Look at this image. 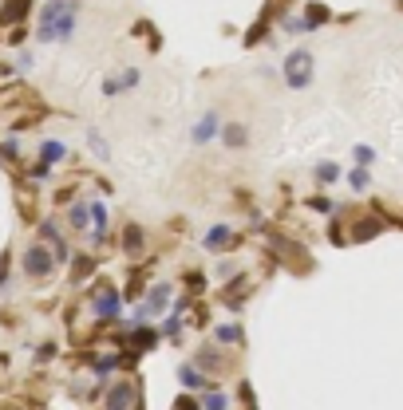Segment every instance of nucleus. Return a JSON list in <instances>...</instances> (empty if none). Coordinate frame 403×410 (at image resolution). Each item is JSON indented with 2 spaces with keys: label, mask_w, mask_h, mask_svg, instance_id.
<instances>
[{
  "label": "nucleus",
  "mask_w": 403,
  "mask_h": 410,
  "mask_svg": "<svg viewBox=\"0 0 403 410\" xmlns=\"http://www.w3.org/2000/svg\"><path fill=\"white\" fill-rule=\"evenodd\" d=\"M40 237L52 245V241H60V225H56V217H48V221H40Z\"/></svg>",
  "instance_id": "nucleus-23"
},
{
  "label": "nucleus",
  "mask_w": 403,
  "mask_h": 410,
  "mask_svg": "<svg viewBox=\"0 0 403 410\" xmlns=\"http://www.w3.org/2000/svg\"><path fill=\"white\" fill-rule=\"evenodd\" d=\"M312 71H317V63H312V51L309 48H292L289 56H285V83H289L292 91L309 87L312 83Z\"/></svg>",
  "instance_id": "nucleus-1"
},
{
  "label": "nucleus",
  "mask_w": 403,
  "mask_h": 410,
  "mask_svg": "<svg viewBox=\"0 0 403 410\" xmlns=\"http://www.w3.org/2000/svg\"><path fill=\"white\" fill-rule=\"evenodd\" d=\"M241 402H245V406H253V387H249V383H241Z\"/></svg>",
  "instance_id": "nucleus-31"
},
{
  "label": "nucleus",
  "mask_w": 403,
  "mask_h": 410,
  "mask_svg": "<svg viewBox=\"0 0 403 410\" xmlns=\"http://www.w3.org/2000/svg\"><path fill=\"white\" fill-rule=\"evenodd\" d=\"M312 178H317L320 186H332V182L340 178V166H336V162H317V170H312Z\"/></svg>",
  "instance_id": "nucleus-18"
},
{
  "label": "nucleus",
  "mask_w": 403,
  "mask_h": 410,
  "mask_svg": "<svg viewBox=\"0 0 403 410\" xmlns=\"http://www.w3.org/2000/svg\"><path fill=\"white\" fill-rule=\"evenodd\" d=\"M143 248H146L143 229H138V225H127V229H123V253H127V256H138Z\"/></svg>",
  "instance_id": "nucleus-11"
},
{
  "label": "nucleus",
  "mask_w": 403,
  "mask_h": 410,
  "mask_svg": "<svg viewBox=\"0 0 403 410\" xmlns=\"http://www.w3.org/2000/svg\"><path fill=\"white\" fill-rule=\"evenodd\" d=\"M202 406H225V394L222 391H210L206 399H202Z\"/></svg>",
  "instance_id": "nucleus-29"
},
{
  "label": "nucleus",
  "mask_w": 403,
  "mask_h": 410,
  "mask_svg": "<svg viewBox=\"0 0 403 410\" xmlns=\"http://www.w3.org/2000/svg\"><path fill=\"white\" fill-rule=\"evenodd\" d=\"M87 142H91V150L99 154L103 162H107V158H111V150H107V142H103V138H99V135H95V130H91V135H87Z\"/></svg>",
  "instance_id": "nucleus-26"
},
{
  "label": "nucleus",
  "mask_w": 403,
  "mask_h": 410,
  "mask_svg": "<svg viewBox=\"0 0 403 410\" xmlns=\"http://www.w3.org/2000/svg\"><path fill=\"white\" fill-rule=\"evenodd\" d=\"M103 402H107V406H138L143 399H138V387L135 383H115L111 391H107Z\"/></svg>",
  "instance_id": "nucleus-5"
},
{
  "label": "nucleus",
  "mask_w": 403,
  "mask_h": 410,
  "mask_svg": "<svg viewBox=\"0 0 403 410\" xmlns=\"http://www.w3.org/2000/svg\"><path fill=\"white\" fill-rule=\"evenodd\" d=\"M28 12H32V0H4V4H0V24H16Z\"/></svg>",
  "instance_id": "nucleus-9"
},
{
  "label": "nucleus",
  "mask_w": 403,
  "mask_h": 410,
  "mask_svg": "<svg viewBox=\"0 0 403 410\" xmlns=\"http://www.w3.org/2000/svg\"><path fill=\"white\" fill-rule=\"evenodd\" d=\"M214 135H218V111H206V115H202V122L190 130V138H194V146H206Z\"/></svg>",
  "instance_id": "nucleus-7"
},
{
  "label": "nucleus",
  "mask_w": 403,
  "mask_h": 410,
  "mask_svg": "<svg viewBox=\"0 0 403 410\" xmlns=\"http://www.w3.org/2000/svg\"><path fill=\"white\" fill-rule=\"evenodd\" d=\"M48 170H52L48 162H36V166H32V182H44V178H48Z\"/></svg>",
  "instance_id": "nucleus-30"
},
{
  "label": "nucleus",
  "mask_w": 403,
  "mask_h": 410,
  "mask_svg": "<svg viewBox=\"0 0 403 410\" xmlns=\"http://www.w3.org/2000/svg\"><path fill=\"white\" fill-rule=\"evenodd\" d=\"M194 363H198V371H206V375H214V371H222L225 363H222V351H214V347H202L194 355Z\"/></svg>",
  "instance_id": "nucleus-10"
},
{
  "label": "nucleus",
  "mask_w": 403,
  "mask_h": 410,
  "mask_svg": "<svg viewBox=\"0 0 403 410\" xmlns=\"http://www.w3.org/2000/svg\"><path fill=\"white\" fill-rule=\"evenodd\" d=\"M222 142L230 146V150H238V146H245V142H249V130L241 127V122H230V127L222 130Z\"/></svg>",
  "instance_id": "nucleus-15"
},
{
  "label": "nucleus",
  "mask_w": 403,
  "mask_h": 410,
  "mask_svg": "<svg viewBox=\"0 0 403 410\" xmlns=\"http://www.w3.org/2000/svg\"><path fill=\"white\" fill-rule=\"evenodd\" d=\"M309 209H317V214H336V201H328V197H312Z\"/></svg>",
  "instance_id": "nucleus-27"
},
{
  "label": "nucleus",
  "mask_w": 403,
  "mask_h": 410,
  "mask_svg": "<svg viewBox=\"0 0 403 410\" xmlns=\"http://www.w3.org/2000/svg\"><path fill=\"white\" fill-rule=\"evenodd\" d=\"M379 229H384L379 217H364V221L352 225V241H372V237H379Z\"/></svg>",
  "instance_id": "nucleus-12"
},
{
  "label": "nucleus",
  "mask_w": 403,
  "mask_h": 410,
  "mask_svg": "<svg viewBox=\"0 0 403 410\" xmlns=\"http://www.w3.org/2000/svg\"><path fill=\"white\" fill-rule=\"evenodd\" d=\"M138 83V68H127L119 79H111V83H103V91L107 95H119V91H131V87Z\"/></svg>",
  "instance_id": "nucleus-14"
},
{
  "label": "nucleus",
  "mask_w": 403,
  "mask_h": 410,
  "mask_svg": "<svg viewBox=\"0 0 403 410\" xmlns=\"http://www.w3.org/2000/svg\"><path fill=\"white\" fill-rule=\"evenodd\" d=\"M178 379H182V387H202V371L198 367H178Z\"/></svg>",
  "instance_id": "nucleus-22"
},
{
  "label": "nucleus",
  "mask_w": 403,
  "mask_h": 410,
  "mask_svg": "<svg viewBox=\"0 0 403 410\" xmlns=\"http://www.w3.org/2000/svg\"><path fill=\"white\" fill-rule=\"evenodd\" d=\"M214 335H218V343H241V327L238 324H222Z\"/></svg>",
  "instance_id": "nucleus-21"
},
{
  "label": "nucleus",
  "mask_w": 403,
  "mask_h": 410,
  "mask_svg": "<svg viewBox=\"0 0 403 410\" xmlns=\"http://www.w3.org/2000/svg\"><path fill=\"white\" fill-rule=\"evenodd\" d=\"M87 217H91V205H87V201H76L68 209V225H71V229H87Z\"/></svg>",
  "instance_id": "nucleus-17"
},
{
  "label": "nucleus",
  "mask_w": 403,
  "mask_h": 410,
  "mask_svg": "<svg viewBox=\"0 0 403 410\" xmlns=\"http://www.w3.org/2000/svg\"><path fill=\"white\" fill-rule=\"evenodd\" d=\"M20 265H24V276L44 280V276L56 268V256H52V248H48V241H36V245H28L24 253H20Z\"/></svg>",
  "instance_id": "nucleus-2"
},
{
  "label": "nucleus",
  "mask_w": 403,
  "mask_h": 410,
  "mask_svg": "<svg viewBox=\"0 0 403 410\" xmlns=\"http://www.w3.org/2000/svg\"><path fill=\"white\" fill-rule=\"evenodd\" d=\"M52 256H56V265H63V261H68V245H63V237L52 241Z\"/></svg>",
  "instance_id": "nucleus-28"
},
{
  "label": "nucleus",
  "mask_w": 403,
  "mask_h": 410,
  "mask_svg": "<svg viewBox=\"0 0 403 410\" xmlns=\"http://www.w3.org/2000/svg\"><path fill=\"white\" fill-rule=\"evenodd\" d=\"M352 158H356V166H372V162H376V150H372V146H356Z\"/></svg>",
  "instance_id": "nucleus-24"
},
{
  "label": "nucleus",
  "mask_w": 403,
  "mask_h": 410,
  "mask_svg": "<svg viewBox=\"0 0 403 410\" xmlns=\"http://www.w3.org/2000/svg\"><path fill=\"white\" fill-rule=\"evenodd\" d=\"M95 217V241H107V205L103 201H87Z\"/></svg>",
  "instance_id": "nucleus-16"
},
{
  "label": "nucleus",
  "mask_w": 403,
  "mask_h": 410,
  "mask_svg": "<svg viewBox=\"0 0 403 410\" xmlns=\"http://www.w3.org/2000/svg\"><path fill=\"white\" fill-rule=\"evenodd\" d=\"M63 158H68V146H63V142H56V138H48V142H40V162L56 166V162H63Z\"/></svg>",
  "instance_id": "nucleus-13"
},
{
  "label": "nucleus",
  "mask_w": 403,
  "mask_h": 410,
  "mask_svg": "<svg viewBox=\"0 0 403 410\" xmlns=\"http://www.w3.org/2000/svg\"><path fill=\"white\" fill-rule=\"evenodd\" d=\"M91 268H95L91 256H76V273H71V280H83V276L91 273Z\"/></svg>",
  "instance_id": "nucleus-25"
},
{
  "label": "nucleus",
  "mask_w": 403,
  "mask_h": 410,
  "mask_svg": "<svg viewBox=\"0 0 403 410\" xmlns=\"http://www.w3.org/2000/svg\"><path fill=\"white\" fill-rule=\"evenodd\" d=\"M202 245L210 248V253H218V248H230V245H238V237H233V229L230 225H214V229L206 233V241Z\"/></svg>",
  "instance_id": "nucleus-8"
},
{
  "label": "nucleus",
  "mask_w": 403,
  "mask_h": 410,
  "mask_svg": "<svg viewBox=\"0 0 403 410\" xmlns=\"http://www.w3.org/2000/svg\"><path fill=\"white\" fill-rule=\"evenodd\" d=\"M127 343H135L138 351L155 347V343H158V327H146L143 320H138V327H127Z\"/></svg>",
  "instance_id": "nucleus-6"
},
{
  "label": "nucleus",
  "mask_w": 403,
  "mask_h": 410,
  "mask_svg": "<svg viewBox=\"0 0 403 410\" xmlns=\"http://www.w3.org/2000/svg\"><path fill=\"white\" fill-rule=\"evenodd\" d=\"M91 312L99 320H115L123 312V300H119V292L111 288V284H99V292H95V300H91Z\"/></svg>",
  "instance_id": "nucleus-3"
},
{
  "label": "nucleus",
  "mask_w": 403,
  "mask_h": 410,
  "mask_svg": "<svg viewBox=\"0 0 403 410\" xmlns=\"http://www.w3.org/2000/svg\"><path fill=\"white\" fill-rule=\"evenodd\" d=\"M166 300H170V284L158 280L155 288H151V296H146V304L135 312V320H151V316H163L166 312Z\"/></svg>",
  "instance_id": "nucleus-4"
},
{
  "label": "nucleus",
  "mask_w": 403,
  "mask_h": 410,
  "mask_svg": "<svg viewBox=\"0 0 403 410\" xmlns=\"http://www.w3.org/2000/svg\"><path fill=\"white\" fill-rule=\"evenodd\" d=\"M328 16H332V12H328L325 4H309V9H305V24H309V28L328 24Z\"/></svg>",
  "instance_id": "nucleus-19"
},
{
  "label": "nucleus",
  "mask_w": 403,
  "mask_h": 410,
  "mask_svg": "<svg viewBox=\"0 0 403 410\" xmlns=\"http://www.w3.org/2000/svg\"><path fill=\"white\" fill-rule=\"evenodd\" d=\"M348 186L356 189V194H364V189L372 186V174H368V166H356V170L348 174Z\"/></svg>",
  "instance_id": "nucleus-20"
}]
</instances>
